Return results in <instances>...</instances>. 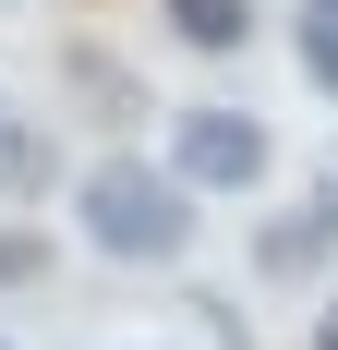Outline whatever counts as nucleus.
Returning <instances> with one entry per match:
<instances>
[{
  "label": "nucleus",
  "mask_w": 338,
  "mask_h": 350,
  "mask_svg": "<svg viewBox=\"0 0 338 350\" xmlns=\"http://www.w3.org/2000/svg\"><path fill=\"white\" fill-rule=\"evenodd\" d=\"M73 217H85V242L121 254V266H169V254H194V193H181L157 157H97V170L73 181Z\"/></svg>",
  "instance_id": "1"
},
{
  "label": "nucleus",
  "mask_w": 338,
  "mask_h": 350,
  "mask_svg": "<svg viewBox=\"0 0 338 350\" xmlns=\"http://www.w3.org/2000/svg\"><path fill=\"white\" fill-rule=\"evenodd\" d=\"M0 350H12V338H0Z\"/></svg>",
  "instance_id": "9"
},
{
  "label": "nucleus",
  "mask_w": 338,
  "mask_h": 350,
  "mask_svg": "<svg viewBox=\"0 0 338 350\" xmlns=\"http://www.w3.org/2000/svg\"><path fill=\"white\" fill-rule=\"evenodd\" d=\"M314 217H326V230H338V170H326V193H314Z\"/></svg>",
  "instance_id": "7"
},
{
  "label": "nucleus",
  "mask_w": 338,
  "mask_h": 350,
  "mask_svg": "<svg viewBox=\"0 0 338 350\" xmlns=\"http://www.w3.org/2000/svg\"><path fill=\"white\" fill-rule=\"evenodd\" d=\"M302 72L338 97V0H302Z\"/></svg>",
  "instance_id": "5"
},
{
  "label": "nucleus",
  "mask_w": 338,
  "mask_h": 350,
  "mask_svg": "<svg viewBox=\"0 0 338 350\" xmlns=\"http://www.w3.org/2000/svg\"><path fill=\"white\" fill-rule=\"evenodd\" d=\"M266 121H254V109H181V121H169V157L157 170L181 181V193H254V181H266Z\"/></svg>",
  "instance_id": "2"
},
{
  "label": "nucleus",
  "mask_w": 338,
  "mask_h": 350,
  "mask_svg": "<svg viewBox=\"0 0 338 350\" xmlns=\"http://www.w3.org/2000/svg\"><path fill=\"white\" fill-rule=\"evenodd\" d=\"M49 278V242H36V230H0V290H36Z\"/></svg>",
  "instance_id": "6"
},
{
  "label": "nucleus",
  "mask_w": 338,
  "mask_h": 350,
  "mask_svg": "<svg viewBox=\"0 0 338 350\" xmlns=\"http://www.w3.org/2000/svg\"><path fill=\"white\" fill-rule=\"evenodd\" d=\"M169 36L181 49H205V61H230V49H254V0H157Z\"/></svg>",
  "instance_id": "3"
},
{
  "label": "nucleus",
  "mask_w": 338,
  "mask_h": 350,
  "mask_svg": "<svg viewBox=\"0 0 338 350\" xmlns=\"http://www.w3.org/2000/svg\"><path fill=\"white\" fill-rule=\"evenodd\" d=\"M314 350H338V302H326V314H314Z\"/></svg>",
  "instance_id": "8"
},
{
  "label": "nucleus",
  "mask_w": 338,
  "mask_h": 350,
  "mask_svg": "<svg viewBox=\"0 0 338 350\" xmlns=\"http://www.w3.org/2000/svg\"><path fill=\"white\" fill-rule=\"evenodd\" d=\"M0 109H12V97H0Z\"/></svg>",
  "instance_id": "10"
},
{
  "label": "nucleus",
  "mask_w": 338,
  "mask_h": 350,
  "mask_svg": "<svg viewBox=\"0 0 338 350\" xmlns=\"http://www.w3.org/2000/svg\"><path fill=\"white\" fill-rule=\"evenodd\" d=\"M326 242H338L326 217H278L266 242H254V266H266V278H314V266H326Z\"/></svg>",
  "instance_id": "4"
}]
</instances>
